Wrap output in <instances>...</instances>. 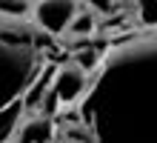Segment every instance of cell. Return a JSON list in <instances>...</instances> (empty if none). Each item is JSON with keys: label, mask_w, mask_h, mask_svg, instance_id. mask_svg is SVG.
<instances>
[{"label": "cell", "mask_w": 157, "mask_h": 143, "mask_svg": "<svg viewBox=\"0 0 157 143\" xmlns=\"http://www.w3.org/2000/svg\"><path fill=\"white\" fill-rule=\"evenodd\" d=\"M137 12H140V17L146 23H154V0H137Z\"/></svg>", "instance_id": "obj_7"}, {"label": "cell", "mask_w": 157, "mask_h": 143, "mask_svg": "<svg viewBox=\"0 0 157 143\" xmlns=\"http://www.w3.org/2000/svg\"><path fill=\"white\" fill-rule=\"evenodd\" d=\"M91 89V77L86 72V66H80V60H66L57 66L54 77L49 83V92L54 94L57 106H71L80 103Z\"/></svg>", "instance_id": "obj_2"}, {"label": "cell", "mask_w": 157, "mask_h": 143, "mask_svg": "<svg viewBox=\"0 0 157 143\" xmlns=\"http://www.w3.org/2000/svg\"><path fill=\"white\" fill-rule=\"evenodd\" d=\"M77 9H80V0H34L29 14L37 29L49 34H60L66 32V26L77 14Z\"/></svg>", "instance_id": "obj_3"}, {"label": "cell", "mask_w": 157, "mask_h": 143, "mask_svg": "<svg viewBox=\"0 0 157 143\" xmlns=\"http://www.w3.org/2000/svg\"><path fill=\"white\" fill-rule=\"evenodd\" d=\"M57 135V126H54L52 114H29L17 123L14 129V140L17 143H52Z\"/></svg>", "instance_id": "obj_4"}, {"label": "cell", "mask_w": 157, "mask_h": 143, "mask_svg": "<svg viewBox=\"0 0 157 143\" xmlns=\"http://www.w3.org/2000/svg\"><path fill=\"white\" fill-rule=\"evenodd\" d=\"M32 12V0H0V14L6 17H26Z\"/></svg>", "instance_id": "obj_6"}, {"label": "cell", "mask_w": 157, "mask_h": 143, "mask_svg": "<svg viewBox=\"0 0 157 143\" xmlns=\"http://www.w3.org/2000/svg\"><path fill=\"white\" fill-rule=\"evenodd\" d=\"M86 3L94 9V12L106 14V12H112V9H117V3H120V0H86Z\"/></svg>", "instance_id": "obj_8"}, {"label": "cell", "mask_w": 157, "mask_h": 143, "mask_svg": "<svg viewBox=\"0 0 157 143\" xmlns=\"http://www.w3.org/2000/svg\"><path fill=\"white\" fill-rule=\"evenodd\" d=\"M40 43L37 29L23 17L0 14V126L20 114L29 100V89L40 74Z\"/></svg>", "instance_id": "obj_1"}, {"label": "cell", "mask_w": 157, "mask_h": 143, "mask_svg": "<svg viewBox=\"0 0 157 143\" xmlns=\"http://www.w3.org/2000/svg\"><path fill=\"white\" fill-rule=\"evenodd\" d=\"M94 23H97V17L91 12H80V9H77V14L71 17V23L66 29H71L75 34H89V32H94Z\"/></svg>", "instance_id": "obj_5"}, {"label": "cell", "mask_w": 157, "mask_h": 143, "mask_svg": "<svg viewBox=\"0 0 157 143\" xmlns=\"http://www.w3.org/2000/svg\"><path fill=\"white\" fill-rule=\"evenodd\" d=\"M52 143H57V140H52ZM60 143H66V140H60Z\"/></svg>", "instance_id": "obj_9"}]
</instances>
